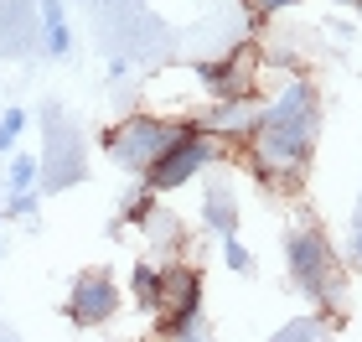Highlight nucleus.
Returning a JSON list of instances; mask_svg holds the SVG:
<instances>
[{
  "label": "nucleus",
  "mask_w": 362,
  "mask_h": 342,
  "mask_svg": "<svg viewBox=\"0 0 362 342\" xmlns=\"http://www.w3.org/2000/svg\"><path fill=\"white\" fill-rule=\"evenodd\" d=\"M316 135H321V99L316 84L300 73H290L269 104H259L254 135H249V161L269 187H290L300 182L310 156H316Z\"/></svg>",
  "instance_id": "1"
},
{
  "label": "nucleus",
  "mask_w": 362,
  "mask_h": 342,
  "mask_svg": "<svg viewBox=\"0 0 362 342\" xmlns=\"http://www.w3.org/2000/svg\"><path fill=\"white\" fill-rule=\"evenodd\" d=\"M285 265H290L295 290H305L321 312L337 317V306H341V275H337V254H332V244H326L321 228H295V234L285 239Z\"/></svg>",
  "instance_id": "2"
},
{
  "label": "nucleus",
  "mask_w": 362,
  "mask_h": 342,
  "mask_svg": "<svg viewBox=\"0 0 362 342\" xmlns=\"http://www.w3.org/2000/svg\"><path fill=\"white\" fill-rule=\"evenodd\" d=\"M218 156H223V145L212 140L202 125H197V120H181L176 140H171L166 151H160L151 166L140 171V187H151L156 198H160V192H181V187L192 182V176H202Z\"/></svg>",
  "instance_id": "3"
},
{
  "label": "nucleus",
  "mask_w": 362,
  "mask_h": 342,
  "mask_svg": "<svg viewBox=\"0 0 362 342\" xmlns=\"http://www.w3.org/2000/svg\"><path fill=\"white\" fill-rule=\"evenodd\" d=\"M176 130H181V120H160V114H129V120L98 130V145L109 151V161H114L119 171H135V176H140V171L176 140Z\"/></svg>",
  "instance_id": "4"
},
{
  "label": "nucleus",
  "mask_w": 362,
  "mask_h": 342,
  "mask_svg": "<svg viewBox=\"0 0 362 342\" xmlns=\"http://www.w3.org/2000/svg\"><path fill=\"white\" fill-rule=\"evenodd\" d=\"M119 280H114L109 270H83L78 280L68 285V321H73V332H93V327H104V321H114V312H119Z\"/></svg>",
  "instance_id": "5"
},
{
  "label": "nucleus",
  "mask_w": 362,
  "mask_h": 342,
  "mask_svg": "<svg viewBox=\"0 0 362 342\" xmlns=\"http://www.w3.org/2000/svg\"><path fill=\"white\" fill-rule=\"evenodd\" d=\"M197 84H202L212 99H254V89H259V47L243 42L218 62H197Z\"/></svg>",
  "instance_id": "6"
},
{
  "label": "nucleus",
  "mask_w": 362,
  "mask_h": 342,
  "mask_svg": "<svg viewBox=\"0 0 362 342\" xmlns=\"http://www.w3.org/2000/svg\"><path fill=\"white\" fill-rule=\"evenodd\" d=\"M254 120H259V104H254V99H212L207 120H197V125H202L207 135L228 151V145H249Z\"/></svg>",
  "instance_id": "7"
},
{
  "label": "nucleus",
  "mask_w": 362,
  "mask_h": 342,
  "mask_svg": "<svg viewBox=\"0 0 362 342\" xmlns=\"http://www.w3.org/2000/svg\"><path fill=\"white\" fill-rule=\"evenodd\" d=\"M160 306H202V270L187 259L160 265Z\"/></svg>",
  "instance_id": "8"
},
{
  "label": "nucleus",
  "mask_w": 362,
  "mask_h": 342,
  "mask_svg": "<svg viewBox=\"0 0 362 342\" xmlns=\"http://www.w3.org/2000/svg\"><path fill=\"white\" fill-rule=\"evenodd\" d=\"M156 337H176V342H202L207 337V317L202 306H160L156 312Z\"/></svg>",
  "instance_id": "9"
},
{
  "label": "nucleus",
  "mask_w": 362,
  "mask_h": 342,
  "mask_svg": "<svg viewBox=\"0 0 362 342\" xmlns=\"http://www.w3.org/2000/svg\"><path fill=\"white\" fill-rule=\"evenodd\" d=\"M42 47H47V57L73 52V26H68V6L62 0H42Z\"/></svg>",
  "instance_id": "10"
},
{
  "label": "nucleus",
  "mask_w": 362,
  "mask_h": 342,
  "mask_svg": "<svg viewBox=\"0 0 362 342\" xmlns=\"http://www.w3.org/2000/svg\"><path fill=\"white\" fill-rule=\"evenodd\" d=\"M202 228L207 234H238V203H233V192L228 187H207V198H202Z\"/></svg>",
  "instance_id": "11"
},
{
  "label": "nucleus",
  "mask_w": 362,
  "mask_h": 342,
  "mask_svg": "<svg viewBox=\"0 0 362 342\" xmlns=\"http://www.w3.org/2000/svg\"><path fill=\"white\" fill-rule=\"evenodd\" d=\"M140 234L151 239V249H160V254H171V259L181 254V218L171 213V207H160V203H156V213H151V218L140 223Z\"/></svg>",
  "instance_id": "12"
},
{
  "label": "nucleus",
  "mask_w": 362,
  "mask_h": 342,
  "mask_svg": "<svg viewBox=\"0 0 362 342\" xmlns=\"http://www.w3.org/2000/svg\"><path fill=\"white\" fill-rule=\"evenodd\" d=\"M332 332H337V317L316 306L310 317H295V321H285V327H274V342H321Z\"/></svg>",
  "instance_id": "13"
},
{
  "label": "nucleus",
  "mask_w": 362,
  "mask_h": 342,
  "mask_svg": "<svg viewBox=\"0 0 362 342\" xmlns=\"http://www.w3.org/2000/svg\"><path fill=\"white\" fill-rule=\"evenodd\" d=\"M129 301L140 312H160V265L156 259H135V270H129Z\"/></svg>",
  "instance_id": "14"
},
{
  "label": "nucleus",
  "mask_w": 362,
  "mask_h": 342,
  "mask_svg": "<svg viewBox=\"0 0 362 342\" xmlns=\"http://www.w3.org/2000/svg\"><path fill=\"white\" fill-rule=\"evenodd\" d=\"M6 187H11V192L42 187V156H31V151H11V166H6Z\"/></svg>",
  "instance_id": "15"
},
{
  "label": "nucleus",
  "mask_w": 362,
  "mask_h": 342,
  "mask_svg": "<svg viewBox=\"0 0 362 342\" xmlns=\"http://www.w3.org/2000/svg\"><path fill=\"white\" fill-rule=\"evenodd\" d=\"M26 130H31V114L21 104H11V109H0V156H11L16 145L26 140Z\"/></svg>",
  "instance_id": "16"
},
{
  "label": "nucleus",
  "mask_w": 362,
  "mask_h": 342,
  "mask_svg": "<svg viewBox=\"0 0 362 342\" xmlns=\"http://www.w3.org/2000/svg\"><path fill=\"white\" fill-rule=\"evenodd\" d=\"M223 265L233 275H254V254H249V244L238 234H223Z\"/></svg>",
  "instance_id": "17"
},
{
  "label": "nucleus",
  "mask_w": 362,
  "mask_h": 342,
  "mask_svg": "<svg viewBox=\"0 0 362 342\" xmlns=\"http://www.w3.org/2000/svg\"><path fill=\"white\" fill-rule=\"evenodd\" d=\"M37 213H42V187L11 192V203H6V218H26V223H37Z\"/></svg>",
  "instance_id": "18"
},
{
  "label": "nucleus",
  "mask_w": 362,
  "mask_h": 342,
  "mask_svg": "<svg viewBox=\"0 0 362 342\" xmlns=\"http://www.w3.org/2000/svg\"><path fill=\"white\" fill-rule=\"evenodd\" d=\"M151 213H156V192H151V187H140L135 198L124 203V223H129V228H140V223L151 218Z\"/></svg>",
  "instance_id": "19"
},
{
  "label": "nucleus",
  "mask_w": 362,
  "mask_h": 342,
  "mask_svg": "<svg viewBox=\"0 0 362 342\" xmlns=\"http://www.w3.org/2000/svg\"><path fill=\"white\" fill-rule=\"evenodd\" d=\"M300 0H249V11L254 16H264V21H274V16H285V11H295Z\"/></svg>",
  "instance_id": "20"
},
{
  "label": "nucleus",
  "mask_w": 362,
  "mask_h": 342,
  "mask_svg": "<svg viewBox=\"0 0 362 342\" xmlns=\"http://www.w3.org/2000/svg\"><path fill=\"white\" fill-rule=\"evenodd\" d=\"M352 259H357V270H362V223L352 228Z\"/></svg>",
  "instance_id": "21"
},
{
  "label": "nucleus",
  "mask_w": 362,
  "mask_h": 342,
  "mask_svg": "<svg viewBox=\"0 0 362 342\" xmlns=\"http://www.w3.org/2000/svg\"><path fill=\"white\" fill-rule=\"evenodd\" d=\"M332 6H357V11H362V0H332Z\"/></svg>",
  "instance_id": "22"
}]
</instances>
